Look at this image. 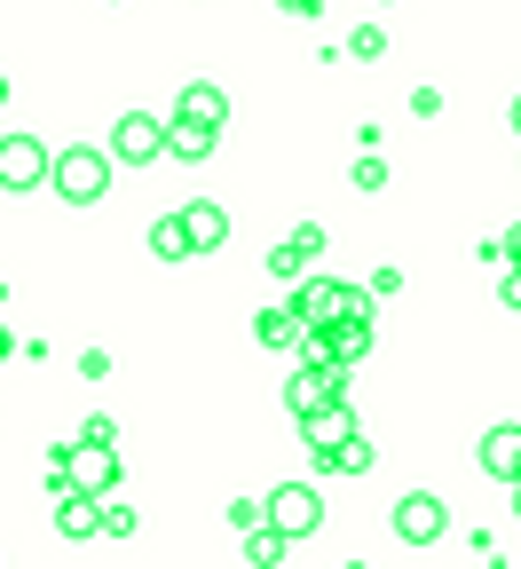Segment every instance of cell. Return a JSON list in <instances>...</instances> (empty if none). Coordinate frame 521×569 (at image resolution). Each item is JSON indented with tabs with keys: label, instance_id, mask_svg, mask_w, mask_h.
Masks as SVG:
<instances>
[{
	"label": "cell",
	"instance_id": "cell-1",
	"mask_svg": "<svg viewBox=\"0 0 521 569\" xmlns=\"http://www.w3.org/2000/svg\"><path fill=\"white\" fill-rule=\"evenodd\" d=\"M284 309L301 317V332H332V325H348V317H371L363 284H340V277H301V293H292Z\"/></svg>",
	"mask_w": 521,
	"mask_h": 569
},
{
	"label": "cell",
	"instance_id": "cell-2",
	"mask_svg": "<svg viewBox=\"0 0 521 569\" xmlns=\"http://www.w3.org/2000/svg\"><path fill=\"white\" fill-rule=\"evenodd\" d=\"M48 182L63 206H96L111 190V159L96 151V142H71V151H48Z\"/></svg>",
	"mask_w": 521,
	"mask_h": 569
},
{
	"label": "cell",
	"instance_id": "cell-3",
	"mask_svg": "<svg viewBox=\"0 0 521 569\" xmlns=\"http://www.w3.org/2000/svg\"><path fill=\"white\" fill-rule=\"evenodd\" d=\"M261 522L292 546V538H309V530H324V498H317V482H277L269 498H261Z\"/></svg>",
	"mask_w": 521,
	"mask_h": 569
},
{
	"label": "cell",
	"instance_id": "cell-4",
	"mask_svg": "<svg viewBox=\"0 0 521 569\" xmlns=\"http://www.w3.org/2000/svg\"><path fill=\"white\" fill-rule=\"evenodd\" d=\"M324 403H348V372L324 365V356H301V372L284 380V411L309 419V411H324Z\"/></svg>",
	"mask_w": 521,
	"mask_h": 569
},
{
	"label": "cell",
	"instance_id": "cell-5",
	"mask_svg": "<svg viewBox=\"0 0 521 569\" xmlns=\"http://www.w3.org/2000/svg\"><path fill=\"white\" fill-rule=\"evenodd\" d=\"M48 182V142L40 134H24V127H9V134H0V190H40Z\"/></svg>",
	"mask_w": 521,
	"mask_h": 569
},
{
	"label": "cell",
	"instance_id": "cell-6",
	"mask_svg": "<svg viewBox=\"0 0 521 569\" xmlns=\"http://www.w3.org/2000/svg\"><path fill=\"white\" fill-rule=\"evenodd\" d=\"M56 482H63V490H80V498H103V490L119 482V451H111V443H71Z\"/></svg>",
	"mask_w": 521,
	"mask_h": 569
},
{
	"label": "cell",
	"instance_id": "cell-7",
	"mask_svg": "<svg viewBox=\"0 0 521 569\" xmlns=\"http://www.w3.org/2000/svg\"><path fill=\"white\" fill-rule=\"evenodd\" d=\"M103 159H119V167H151V159H167V127L151 119V111H127L119 127H111V151Z\"/></svg>",
	"mask_w": 521,
	"mask_h": 569
},
{
	"label": "cell",
	"instance_id": "cell-8",
	"mask_svg": "<svg viewBox=\"0 0 521 569\" xmlns=\"http://www.w3.org/2000/svg\"><path fill=\"white\" fill-rule=\"evenodd\" d=\"M371 340H380V332H371V317H348V325H332V332H309L301 340V356H324V365H363V356H371Z\"/></svg>",
	"mask_w": 521,
	"mask_h": 569
},
{
	"label": "cell",
	"instance_id": "cell-9",
	"mask_svg": "<svg viewBox=\"0 0 521 569\" xmlns=\"http://www.w3.org/2000/svg\"><path fill=\"white\" fill-rule=\"evenodd\" d=\"M442 530H451V507H442L434 490H411V498H395V538H403V546H434Z\"/></svg>",
	"mask_w": 521,
	"mask_h": 569
},
{
	"label": "cell",
	"instance_id": "cell-10",
	"mask_svg": "<svg viewBox=\"0 0 521 569\" xmlns=\"http://www.w3.org/2000/svg\"><path fill=\"white\" fill-rule=\"evenodd\" d=\"M174 222H182V238H190V253H221V246H230V213H221L213 198H190V206L174 213Z\"/></svg>",
	"mask_w": 521,
	"mask_h": 569
},
{
	"label": "cell",
	"instance_id": "cell-11",
	"mask_svg": "<svg viewBox=\"0 0 521 569\" xmlns=\"http://www.w3.org/2000/svg\"><path fill=\"white\" fill-rule=\"evenodd\" d=\"M221 119H230V96H221L213 80H190V88L174 96V127H206V134H221Z\"/></svg>",
	"mask_w": 521,
	"mask_h": 569
},
{
	"label": "cell",
	"instance_id": "cell-12",
	"mask_svg": "<svg viewBox=\"0 0 521 569\" xmlns=\"http://www.w3.org/2000/svg\"><path fill=\"white\" fill-rule=\"evenodd\" d=\"M301 436H309V459L324 467V459L355 436V411H348V403H324V411H309V419H301Z\"/></svg>",
	"mask_w": 521,
	"mask_h": 569
},
{
	"label": "cell",
	"instance_id": "cell-13",
	"mask_svg": "<svg viewBox=\"0 0 521 569\" xmlns=\"http://www.w3.org/2000/svg\"><path fill=\"white\" fill-rule=\"evenodd\" d=\"M96 530H103V498L56 490V538H96Z\"/></svg>",
	"mask_w": 521,
	"mask_h": 569
},
{
	"label": "cell",
	"instance_id": "cell-14",
	"mask_svg": "<svg viewBox=\"0 0 521 569\" xmlns=\"http://www.w3.org/2000/svg\"><path fill=\"white\" fill-rule=\"evenodd\" d=\"M482 475L490 482H513L521 475V427H490V436H482Z\"/></svg>",
	"mask_w": 521,
	"mask_h": 569
},
{
	"label": "cell",
	"instance_id": "cell-15",
	"mask_svg": "<svg viewBox=\"0 0 521 569\" xmlns=\"http://www.w3.org/2000/svg\"><path fill=\"white\" fill-rule=\"evenodd\" d=\"M253 340H261V348H301L309 332H301V317H292V309H261V317H253Z\"/></svg>",
	"mask_w": 521,
	"mask_h": 569
},
{
	"label": "cell",
	"instance_id": "cell-16",
	"mask_svg": "<svg viewBox=\"0 0 521 569\" xmlns=\"http://www.w3.org/2000/svg\"><path fill=\"white\" fill-rule=\"evenodd\" d=\"M371 467H380V443H371L363 427H355V436H348V443L324 459V475H371Z\"/></svg>",
	"mask_w": 521,
	"mask_h": 569
},
{
	"label": "cell",
	"instance_id": "cell-17",
	"mask_svg": "<svg viewBox=\"0 0 521 569\" xmlns=\"http://www.w3.org/2000/svg\"><path fill=\"white\" fill-rule=\"evenodd\" d=\"M213 142H221V134H206V127H167V159L198 167V159H213Z\"/></svg>",
	"mask_w": 521,
	"mask_h": 569
},
{
	"label": "cell",
	"instance_id": "cell-18",
	"mask_svg": "<svg viewBox=\"0 0 521 569\" xmlns=\"http://www.w3.org/2000/svg\"><path fill=\"white\" fill-rule=\"evenodd\" d=\"M246 561H253V569H277V561H284V538H277L269 522H253V530H246Z\"/></svg>",
	"mask_w": 521,
	"mask_h": 569
},
{
	"label": "cell",
	"instance_id": "cell-19",
	"mask_svg": "<svg viewBox=\"0 0 521 569\" xmlns=\"http://www.w3.org/2000/svg\"><path fill=\"white\" fill-rule=\"evenodd\" d=\"M151 253H159V261H190V238H182L174 213H167V222H151Z\"/></svg>",
	"mask_w": 521,
	"mask_h": 569
},
{
	"label": "cell",
	"instance_id": "cell-20",
	"mask_svg": "<svg viewBox=\"0 0 521 569\" xmlns=\"http://www.w3.org/2000/svg\"><path fill=\"white\" fill-rule=\"evenodd\" d=\"M348 56H363V63H380V56H388V32H380V24H363V32H348Z\"/></svg>",
	"mask_w": 521,
	"mask_h": 569
},
{
	"label": "cell",
	"instance_id": "cell-21",
	"mask_svg": "<svg viewBox=\"0 0 521 569\" xmlns=\"http://www.w3.org/2000/svg\"><path fill=\"white\" fill-rule=\"evenodd\" d=\"M269 269H277V277H309V253H301V246H292V238H284V246L269 253Z\"/></svg>",
	"mask_w": 521,
	"mask_h": 569
},
{
	"label": "cell",
	"instance_id": "cell-22",
	"mask_svg": "<svg viewBox=\"0 0 521 569\" xmlns=\"http://www.w3.org/2000/svg\"><path fill=\"white\" fill-rule=\"evenodd\" d=\"M96 538H134V507H103V530Z\"/></svg>",
	"mask_w": 521,
	"mask_h": 569
},
{
	"label": "cell",
	"instance_id": "cell-23",
	"mask_svg": "<svg viewBox=\"0 0 521 569\" xmlns=\"http://www.w3.org/2000/svg\"><path fill=\"white\" fill-rule=\"evenodd\" d=\"M490 253H505V269H521V222H513V230H505V238H498Z\"/></svg>",
	"mask_w": 521,
	"mask_h": 569
},
{
	"label": "cell",
	"instance_id": "cell-24",
	"mask_svg": "<svg viewBox=\"0 0 521 569\" xmlns=\"http://www.w3.org/2000/svg\"><path fill=\"white\" fill-rule=\"evenodd\" d=\"M498 301H505V309H521V269H505V277H498Z\"/></svg>",
	"mask_w": 521,
	"mask_h": 569
},
{
	"label": "cell",
	"instance_id": "cell-25",
	"mask_svg": "<svg viewBox=\"0 0 521 569\" xmlns=\"http://www.w3.org/2000/svg\"><path fill=\"white\" fill-rule=\"evenodd\" d=\"M277 9H284V17H317V9H324V0H277Z\"/></svg>",
	"mask_w": 521,
	"mask_h": 569
},
{
	"label": "cell",
	"instance_id": "cell-26",
	"mask_svg": "<svg viewBox=\"0 0 521 569\" xmlns=\"http://www.w3.org/2000/svg\"><path fill=\"white\" fill-rule=\"evenodd\" d=\"M9 356H17V332H9V325H0V365H9Z\"/></svg>",
	"mask_w": 521,
	"mask_h": 569
},
{
	"label": "cell",
	"instance_id": "cell-27",
	"mask_svg": "<svg viewBox=\"0 0 521 569\" xmlns=\"http://www.w3.org/2000/svg\"><path fill=\"white\" fill-rule=\"evenodd\" d=\"M513 134H521V96H513Z\"/></svg>",
	"mask_w": 521,
	"mask_h": 569
},
{
	"label": "cell",
	"instance_id": "cell-28",
	"mask_svg": "<svg viewBox=\"0 0 521 569\" xmlns=\"http://www.w3.org/2000/svg\"><path fill=\"white\" fill-rule=\"evenodd\" d=\"M0 103H9V71H0Z\"/></svg>",
	"mask_w": 521,
	"mask_h": 569
},
{
	"label": "cell",
	"instance_id": "cell-29",
	"mask_svg": "<svg viewBox=\"0 0 521 569\" xmlns=\"http://www.w3.org/2000/svg\"><path fill=\"white\" fill-rule=\"evenodd\" d=\"M513 515H521V482H513Z\"/></svg>",
	"mask_w": 521,
	"mask_h": 569
},
{
	"label": "cell",
	"instance_id": "cell-30",
	"mask_svg": "<svg viewBox=\"0 0 521 569\" xmlns=\"http://www.w3.org/2000/svg\"><path fill=\"white\" fill-rule=\"evenodd\" d=\"M513 482H521V475H513Z\"/></svg>",
	"mask_w": 521,
	"mask_h": 569
}]
</instances>
